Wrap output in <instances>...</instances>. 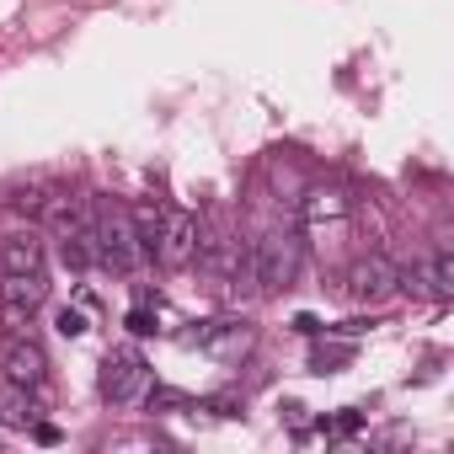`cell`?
I'll list each match as a JSON object with an SVG mask.
<instances>
[{"label": "cell", "instance_id": "obj_1", "mask_svg": "<svg viewBox=\"0 0 454 454\" xmlns=\"http://www.w3.org/2000/svg\"><path fill=\"white\" fill-rule=\"evenodd\" d=\"M91 231H97V262L113 268V273H134L145 262V247L134 236V219L123 203H102L91 208Z\"/></svg>", "mask_w": 454, "mask_h": 454}, {"label": "cell", "instance_id": "obj_2", "mask_svg": "<svg viewBox=\"0 0 454 454\" xmlns=\"http://www.w3.org/2000/svg\"><path fill=\"white\" fill-rule=\"evenodd\" d=\"M247 262H252V284H257L262 294H278V289H289L294 273H300V236L268 231L262 241L247 247Z\"/></svg>", "mask_w": 454, "mask_h": 454}, {"label": "cell", "instance_id": "obj_3", "mask_svg": "<svg viewBox=\"0 0 454 454\" xmlns=\"http://www.w3.org/2000/svg\"><path fill=\"white\" fill-rule=\"evenodd\" d=\"M102 395L113 401V406H139L145 395H150V364H145V353L139 348H113L107 358H102Z\"/></svg>", "mask_w": 454, "mask_h": 454}, {"label": "cell", "instance_id": "obj_4", "mask_svg": "<svg viewBox=\"0 0 454 454\" xmlns=\"http://www.w3.org/2000/svg\"><path fill=\"white\" fill-rule=\"evenodd\" d=\"M43 300H49L43 273H0V321H6V332H27Z\"/></svg>", "mask_w": 454, "mask_h": 454}, {"label": "cell", "instance_id": "obj_5", "mask_svg": "<svg viewBox=\"0 0 454 454\" xmlns=\"http://www.w3.org/2000/svg\"><path fill=\"white\" fill-rule=\"evenodd\" d=\"M150 257L166 268H187L198 257V219L187 208H160V231H155Z\"/></svg>", "mask_w": 454, "mask_h": 454}, {"label": "cell", "instance_id": "obj_6", "mask_svg": "<svg viewBox=\"0 0 454 454\" xmlns=\"http://www.w3.org/2000/svg\"><path fill=\"white\" fill-rule=\"evenodd\" d=\"M0 374L27 385V390H38L49 380V353L33 342V332H6L0 337Z\"/></svg>", "mask_w": 454, "mask_h": 454}, {"label": "cell", "instance_id": "obj_7", "mask_svg": "<svg viewBox=\"0 0 454 454\" xmlns=\"http://www.w3.org/2000/svg\"><path fill=\"white\" fill-rule=\"evenodd\" d=\"M401 289V268L390 262V257H358L353 268H348V300H358V305H385L390 294Z\"/></svg>", "mask_w": 454, "mask_h": 454}, {"label": "cell", "instance_id": "obj_8", "mask_svg": "<svg viewBox=\"0 0 454 454\" xmlns=\"http://www.w3.org/2000/svg\"><path fill=\"white\" fill-rule=\"evenodd\" d=\"M0 273H43V241L33 231L0 236Z\"/></svg>", "mask_w": 454, "mask_h": 454}, {"label": "cell", "instance_id": "obj_9", "mask_svg": "<svg viewBox=\"0 0 454 454\" xmlns=\"http://www.w3.org/2000/svg\"><path fill=\"white\" fill-rule=\"evenodd\" d=\"M33 422H38V395L0 374V427H33Z\"/></svg>", "mask_w": 454, "mask_h": 454}, {"label": "cell", "instance_id": "obj_10", "mask_svg": "<svg viewBox=\"0 0 454 454\" xmlns=\"http://www.w3.org/2000/svg\"><path fill=\"white\" fill-rule=\"evenodd\" d=\"M348 198L337 192V187H310L305 198H300V219L305 224H326V219H348Z\"/></svg>", "mask_w": 454, "mask_h": 454}, {"label": "cell", "instance_id": "obj_11", "mask_svg": "<svg viewBox=\"0 0 454 454\" xmlns=\"http://www.w3.org/2000/svg\"><path fill=\"white\" fill-rule=\"evenodd\" d=\"M155 326H160V321H155L150 305H134V310H129V332H134V337H155Z\"/></svg>", "mask_w": 454, "mask_h": 454}, {"label": "cell", "instance_id": "obj_12", "mask_svg": "<svg viewBox=\"0 0 454 454\" xmlns=\"http://www.w3.org/2000/svg\"><path fill=\"white\" fill-rule=\"evenodd\" d=\"M54 326H59V337H81V332H86V316H81V310H70V305H65V310H59V316H54Z\"/></svg>", "mask_w": 454, "mask_h": 454}, {"label": "cell", "instance_id": "obj_13", "mask_svg": "<svg viewBox=\"0 0 454 454\" xmlns=\"http://www.w3.org/2000/svg\"><path fill=\"white\" fill-rule=\"evenodd\" d=\"M33 438H38V443H59V427H54V422H33Z\"/></svg>", "mask_w": 454, "mask_h": 454}]
</instances>
